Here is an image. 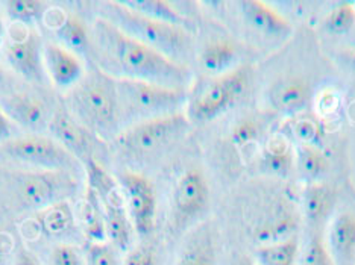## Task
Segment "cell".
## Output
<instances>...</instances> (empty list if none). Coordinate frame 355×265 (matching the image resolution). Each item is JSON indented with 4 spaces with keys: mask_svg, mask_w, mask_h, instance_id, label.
Instances as JSON below:
<instances>
[{
    "mask_svg": "<svg viewBox=\"0 0 355 265\" xmlns=\"http://www.w3.org/2000/svg\"><path fill=\"white\" fill-rule=\"evenodd\" d=\"M49 131L53 135V140L58 141L83 165L88 159L98 158L96 147H98L99 138L80 125L66 107H60L53 112L49 122Z\"/></svg>",
    "mask_w": 355,
    "mask_h": 265,
    "instance_id": "7c38bea8",
    "label": "cell"
},
{
    "mask_svg": "<svg viewBox=\"0 0 355 265\" xmlns=\"http://www.w3.org/2000/svg\"><path fill=\"white\" fill-rule=\"evenodd\" d=\"M87 187L92 188L105 214L108 241L119 252L128 253L132 248L134 226L129 217L125 196L119 181L111 176L98 158L88 159L84 164Z\"/></svg>",
    "mask_w": 355,
    "mask_h": 265,
    "instance_id": "8992f818",
    "label": "cell"
},
{
    "mask_svg": "<svg viewBox=\"0 0 355 265\" xmlns=\"http://www.w3.org/2000/svg\"><path fill=\"white\" fill-rule=\"evenodd\" d=\"M3 35H5V29H3L2 19H0V47H2V44H3Z\"/></svg>",
    "mask_w": 355,
    "mask_h": 265,
    "instance_id": "60d3db41",
    "label": "cell"
},
{
    "mask_svg": "<svg viewBox=\"0 0 355 265\" xmlns=\"http://www.w3.org/2000/svg\"><path fill=\"white\" fill-rule=\"evenodd\" d=\"M92 30L93 66L114 79L141 80L185 90L190 70L123 34L111 23L96 19Z\"/></svg>",
    "mask_w": 355,
    "mask_h": 265,
    "instance_id": "6da1fadb",
    "label": "cell"
},
{
    "mask_svg": "<svg viewBox=\"0 0 355 265\" xmlns=\"http://www.w3.org/2000/svg\"><path fill=\"white\" fill-rule=\"evenodd\" d=\"M260 164L273 176H287L295 168V149L284 134H275L264 143Z\"/></svg>",
    "mask_w": 355,
    "mask_h": 265,
    "instance_id": "7402d4cb",
    "label": "cell"
},
{
    "mask_svg": "<svg viewBox=\"0 0 355 265\" xmlns=\"http://www.w3.org/2000/svg\"><path fill=\"white\" fill-rule=\"evenodd\" d=\"M249 84L251 68L248 66H237L228 73L205 79L189 94L185 116L195 123L211 122L243 98Z\"/></svg>",
    "mask_w": 355,
    "mask_h": 265,
    "instance_id": "5b68a950",
    "label": "cell"
},
{
    "mask_svg": "<svg viewBox=\"0 0 355 265\" xmlns=\"http://www.w3.org/2000/svg\"><path fill=\"white\" fill-rule=\"evenodd\" d=\"M12 132H14L12 123L10 122V118L6 117L5 112L0 109V143L3 144L6 141H10Z\"/></svg>",
    "mask_w": 355,
    "mask_h": 265,
    "instance_id": "f35d334b",
    "label": "cell"
},
{
    "mask_svg": "<svg viewBox=\"0 0 355 265\" xmlns=\"http://www.w3.org/2000/svg\"><path fill=\"white\" fill-rule=\"evenodd\" d=\"M260 132H261L260 125H258L254 118L245 117V118L237 120V122L234 123L230 138H231V143L237 149H245L249 146V144H252L254 141L258 140Z\"/></svg>",
    "mask_w": 355,
    "mask_h": 265,
    "instance_id": "d6a6232c",
    "label": "cell"
},
{
    "mask_svg": "<svg viewBox=\"0 0 355 265\" xmlns=\"http://www.w3.org/2000/svg\"><path fill=\"white\" fill-rule=\"evenodd\" d=\"M300 255V238L297 235L277 243L263 244L255 248L257 265H296Z\"/></svg>",
    "mask_w": 355,
    "mask_h": 265,
    "instance_id": "f1b7e54d",
    "label": "cell"
},
{
    "mask_svg": "<svg viewBox=\"0 0 355 265\" xmlns=\"http://www.w3.org/2000/svg\"><path fill=\"white\" fill-rule=\"evenodd\" d=\"M53 34L58 39V44L66 47L75 55L85 56L90 60L92 56V30L85 23L76 15H66L61 21L53 26Z\"/></svg>",
    "mask_w": 355,
    "mask_h": 265,
    "instance_id": "cb8c5ba5",
    "label": "cell"
},
{
    "mask_svg": "<svg viewBox=\"0 0 355 265\" xmlns=\"http://www.w3.org/2000/svg\"><path fill=\"white\" fill-rule=\"evenodd\" d=\"M75 215L87 243H105V241H108L107 221H105L102 205L92 188L87 187L85 196L83 202L79 203Z\"/></svg>",
    "mask_w": 355,
    "mask_h": 265,
    "instance_id": "ffe728a7",
    "label": "cell"
},
{
    "mask_svg": "<svg viewBox=\"0 0 355 265\" xmlns=\"http://www.w3.org/2000/svg\"><path fill=\"white\" fill-rule=\"evenodd\" d=\"M0 150L15 163L34 167L35 170H58L78 174L83 165L58 141L42 135L11 138L2 144Z\"/></svg>",
    "mask_w": 355,
    "mask_h": 265,
    "instance_id": "ba28073f",
    "label": "cell"
},
{
    "mask_svg": "<svg viewBox=\"0 0 355 265\" xmlns=\"http://www.w3.org/2000/svg\"><path fill=\"white\" fill-rule=\"evenodd\" d=\"M217 250L213 232L208 226H199L185 241L176 265H216Z\"/></svg>",
    "mask_w": 355,
    "mask_h": 265,
    "instance_id": "603a6c76",
    "label": "cell"
},
{
    "mask_svg": "<svg viewBox=\"0 0 355 265\" xmlns=\"http://www.w3.org/2000/svg\"><path fill=\"white\" fill-rule=\"evenodd\" d=\"M2 111L10 120H14L25 129L40 132L49 127L47 109L38 98L28 93H11L0 100Z\"/></svg>",
    "mask_w": 355,
    "mask_h": 265,
    "instance_id": "2e32d148",
    "label": "cell"
},
{
    "mask_svg": "<svg viewBox=\"0 0 355 265\" xmlns=\"http://www.w3.org/2000/svg\"><path fill=\"white\" fill-rule=\"evenodd\" d=\"M297 217L288 208H277L269 217L258 224L254 229V239L258 246L277 243V241L287 239L296 235Z\"/></svg>",
    "mask_w": 355,
    "mask_h": 265,
    "instance_id": "44dd1931",
    "label": "cell"
},
{
    "mask_svg": "<svg viewBox=\"0 0 355 265\" xmlns=\"http://www.w3.org/2000/svg\"><path fill=\"white\" fill-rule=\"evenodd\" d=\"M85 262L87 265H120L119 250L108 241H105V243H87Z\"/></svg>",
    "mask_w": 355,
    "mask_h": 265,
    "instance_id": "836d02e7",
    "label": "cell"
},
{
    "mask_svg": "<svg viewBox=\"0 0 355 265\" xmlns=\"http://www.w3.org/2000/svg\"><path fill=\"white\" fill-rule=\"evenodd\" d=\"M43 60L46 73L49 75L53 85L62 90H70L71 86H75L85 73L79 56L58 43L44 44Z\"/></svg>",
    "mask_w": 355,
    "mask_h": 265,
    "instance_id": "9a60e30c",
    "label": "cell"
},
{
    "mask_svg": "<svg viewBox=\"0 0 355 265\" xmlns=\"http://www.w3.org/2000/svg\"><path fill=\"white\" fill-rule=\"evenodd\" d=\"M128 10L137 14L144 15V17L157 20L167 25L180 26L184 29H190V21L176 10L175 5L166 0H120Z\"/></svg>",
    "mask_w": 355,
    "mask_h": 265,
    "instance_id": "4316f807",
    "label": "cell"
},
{
    "mask_svg": "<svg viewBox=\"0 0 355 265\" xmlns=\"http://www.w3.org/2000/svg\"><path fill=\"white\" fill-rule=\"evenodd\" d=\"M98 6L99 19L111 23L123 34L164 55L166 58L187 66L185 62L193 52V38L187 29L144 17L116 0L102 2Z\"/></svg>",
    "mask_w": 355,
    "mask_h": 265,
    "instance_id": "3957f363",
    "label": "cell"
},
{
    "mask_svg": "<svg viewBox=\"0 0 355 265\" xmlns=\"http://www.w3.org/2000/svg\"><path fill=\"white\" fill-rule=\"evenodd\" d=\"M51 265H87L85 262V252L71 243L55 244L51 250L49 256Z\"/></svg>",
    "mask_w": 355,
    "mask_h": 265,
    "instance_id": "e575fe53",
    "label": "cell"
},
{
    "mask_svg": "<svg viewBox=\"0 0 355 265\" xmlns=\"http://www.w3.org/2000/svg\"><path fill=\"white\" fill-rule=\"evenodd\" d=\"M311 98V88L309 82L301 77H290L272 86L269 93V102L279 112L296 114L309 105Z\"/></svg>",
    "mask_w": 355,
    "mask_h": 265,
    "instance_id": "ac0fdd59",
    "label": "cell"
},
{
    "mask_svg": "<svg viewBox=\"0 0 355 265\" xmlns=\"http://www.w3.org/2000/svg\"><path fill=\"white\" fill-rule=\"evenodd\" d=\"M76 190L78 178L70 172H23L17 179L19 202L26 210L42 211L51 205L66 202Z\"/></svg>",
    "mask_w": 355,
    "mask_h": 265,
    "instance_id": "9c48e42d",
    "label": "cell"
},
{
    "mask_svg": "<svg viewBox=\"0 0 355 265\" xmlns=\"http://www.w3.org/2000/svg\"><path fill=\"white\" fill-rule=\"evenodd\" d=\"M122 265H158V253L150 244H139L126 253Z\"/></svg>",
    "mask_w": 355,
    "mask_h": 265,
    "instance_id": "8d00e7d4",
    "label": "cell"
},
{
    "mask_svg": "<svg viewBox=\"0 0 355 265\" xmlns=\"http://www.w3.org/2000/svg\"><path fill=\"white\" fill-rule=\"evenodd\" d=\"M337 103H338L337 94L333 90H324L318 98V107L320 112H324V114H331V112L336 111Z\"/></svg>",
    "mask_w": 355,
    "mask_h": 265,
    "instance_id": "74e56055",
    "label": "cell"
},
{
    "mask_svg": "<svg viewBox=\"0 0 355 265\" xmlns=\"http://www.w3.org/2000/svg\"><path fill=\"white\" fill-rule=\"evenodd\" d=\"M14 265H40L37 256L28 250L26 247H20L17 255H15Z\"/></svg>",
    "mask_w": 355,
    "mask_h": 265,
    "instance_id": "ab89813d",
    "label": "cell"
},
{
    "mask_svg": "<svg viewBox=\"0 0 355 265\" xmlns=\"http://www.w3.org/2000/svg\"><path fill=\"white\" fill-rule=\"evenodd\" d=\"M49 3L42 0H10L5 3L8 19L21 26L32 28L37 21L43 19Z\"/></svg>",
    "mask_w": 355,
    "mask_h": 265,
    "instance_id": "f546056e",
    "label": "cell"
},
{
    "mask_svg": "<svg viewBox=\"0 0 355 265\" xmlns=\"http://www.w3.org/2000/svg\"><path fill=\"white\" fill-rule=\"evenodd\" d=\"M302 265H334L325 246V239L320 234L310 237L302 255Z\"/></svg>",
    "mask_w": 355,
    "mask_h": 265,
    "instance_id": "d590c367",
    "label": "cell"
},
{
    "mask_svg": "<svg viewBox=\"0 0 355 265\" xmlns=\"http://www.w3.org/2000/svg\"><path fill=\"white\" fill-rule=\"evenodd\" d=\"M209 202V188L204 173L190 168L178 179L172 194V223L182 229L202 215Z\"/></svg>",
    "mask_w": 355,
    "mask_h": 265,
    "instance_id": "8fae6325",
    "label": "cell"
},
{
    "mask_svg": "<svg viewBox=\"0 0 355 265\" xmlns=\"http://www.w3.org/2000/svg\"><path fill=\"white\" fill-rule=\"evenodd\" d=\"M355 26V10L352 2L336 5L325 19V28L333 34H346Z\"/></svg>",
    "mask_w": 355,
    "mask_h": 265,
    "instance_id": "1f68e13d",
    "label": "cell"
},
{
    "mask_svg": "<svg viewBox=\"0 0 355 265\" xmlns=\"http://www.w3.org/2000/svg\"><path fill=\"white\" fill-rule=\"evenodd\" d=\"M129 217L135 234L144 238L152 234L157 217V192L152 182L137 172H123L119 176Z\"/></svg>",
    "mask_w": 355,
    "mask_h": 265,
    "instance_id": "30bf717a",
    "label": "cell"
},
{
    "mask_svg": "<svg viewBox=\"0 0 355 265\" xmlns=\"http://www.w3.org/2000/svg\"><path fill=\"white\" fill-rule=\"evenodd\" d=\"M37 223L47 237L58 239L67 238L76 230V215L67 200L38 211Z\"/></svg>",
    "mask_w": 355,
    "mask_h": 265,
    "instance_id": "d4e9b609",
    "label": "cell"
},
{
    "mask_svg": "<svg viewBox=\"0 0 355 265\" xmlns=\"http://www.w3.org/2000/svg\"><path fill=\"white\" fill-rule=\"evenodd\" d=\"M66 108L99 140H114L120 132L116 79L96 66L70 88Z\"/></svg>",
    "mask_w": 355,
    "mask_h": 265,
    "instance_id": "7a4b0ae2",
    "label": "cell"
},
{
    "mask_svg": "<svg viewBox=\"0 0 355 265\" xmlns=\"http://www.w3.org/2000/svg\"><path fill=\"white\" fill-rule=\"evenodd\" d=\"M44 44L35 29L29 28L25 37L14 38L8 43L5 56L10 66L20 76L35 84H43L46 80V68L43 60Z\"/></svg>",
    "mask_w": 355,
    "mask_h": 265,
    "instance_id": "4fadbf2b",
    "label": "cell"
},
{
    "mask_svg": "<svg viewBox=\"0 0 355 265\" xmlns=\"http://www.w3.org/2000/svg\"><path fill=\"white\" fill-rule=\"evenodd\" d=\"M240 11L249 26L268 37H286L292 30L290 21L272 5L261 0H245L240 2Z\"/></svg>",
    "mask_w": 355,
    "mask_h": 265,
    "instance_id": "e0dca14e",
    "label": "cell"
},
{
    "mask_svg": "<svg viewBox=\"0 0 355 265\" xmlns=\"http://www.w3.org/2000/svg\"><path fill=\"white\" fill-rule=\"evenodd\" d=\"M302 212L310 226H320L333 214L336 191L324 182H310L302 191Z\"/></svg>",
    "mask_w": 355,
    "mask_h": 265,
    "instance_id": "d6986e66",
    "label": "cell"
},
{
    "mask_svg": "<svg viewBox=\"0 0 355 265\" xmlns=\"http://www.w3.org/2000/svg\"><path fill=\"white\" fill-rule=\"evenodd\" d=\"M190 120L185 112L128 126L120 131L112 143L120 155L129 159L153 156L176 143L189 131Z\"/></svg>",
    "mask_w": 355,
    "mask_h": 265,
    "instance_id": "52a82bcc",
    "label": "cell"
},
{
    "mask_svg": "<svg viewBox=\"0 0 355 265\" xmlns=\"http://www.w3.org/2000/svg\"><path fill=\"white\" fill-rule=\"evenodd\" d=\"M2 77H3V70L0 67V80H2Z\"/></svg>",
    "mask_w": 355,
    "mask_h": 265,
    "instance_id": "7bdbcfd3",
    "label": "cell"
},
{
    "mask_svg": "<svg viewBox=\"0 0 355 265\" xmlns=\"http://www.w3.org/2000/svg\"><path fill=\"white\" fill-rule=\"evenodd\" d=\"M199 62L207 73L211 76L228 73V71L237 67V46L227 42V39H214V42L208 43L202 52H200Z\"/></svg>",
    "mask_w": 355,
    "mask_h": 265,
    "instance_id": "484cf974",
    "label": "cell"
},
{
    "mask_svg": "<svg viewBox=\"0 0 355 265\" xmlns=\"http://www.w3.org/2000/svg\"><path fill=\"white\" fill-rule=\"evenodd\" d=\"M5 262V250L2 248V246H0V265H3Z\"/></svg>",
    "mask_w": 355,
    "mask_h": 265,
    "instance_id": "b9f144b4",
    "label": "cell"
},
{
    "mask_svg": "<svg viewBox=\"0 0 355 265\" xmlns=\"http://www.w3.org/2000/svg\"><path fill=\"white\" fill-rule=\"evenodd\" d=\"M328 156L319 146L310 144H296L295 147V168L305 181L319 182L328 172Z\"/></svg>",
    "mask_w": 355,
    "mask_h": 265,
    "instance_id": "83f0119b",
    "label": "cell"
},
{
    "mask_svg": "<svg viewBox=\"0 0 355 265\" xmlns=\"http://www.w3.org/2000/svg\"><path fill=\"white\" fill-rule=\"evenodd\" d=\"M324 239L334 265H355V210L334 214Z\"/></svg>",
    "mask_w": 355,
    "mask_h": 265,
    "instance_id": "5bb4252c",
    "label": "cell"
},
{
    "mask_svg": "<svg viewBox=\"0 0 355 265\" xmlns=\"http://www.w3.org/2000/svg\"><path fill=\"white\" fill-rule=\"evenodd\" d=\"M287 131L297 144H310L319 146L324 140L325 131L316 118L311 117H295L288 122Z\"/></svg>",
    "mask_w": 355,
    "mask_h": 265,
    "instance_id": "4dcf8cb0",
    "label": "cell"
},
{
    "mask_svg": "<svg viewBox=\"0 0 355 265\" xmlns=\"http://www.w3.org/2000/svg\"><path fill=\"white\" fill-rule=\"evenodd\" d=\"M120 131L146 120L184 112L189 94L181 88H171L141 80L116 79Z\"/></svg>",
    "mask_w": 355,
    "mask_h": 265,
    "instance_id": "277c9868",
    "label": "cell"
},
{
    "mask_svg": "<svg viewBox=\"0 0 355 265\" xmlns=\"http://www.w3.org/2000/svg\"><path fill=\"white\" fill-rule=\"evenodd\" d=\"M248 265H257V264H248Z\"/></svg>",
    "mask_w": 355,
    "mask_h": 265,
    "instance_id": "ee69618b",
    "label": "cell"
}]
</instances>
